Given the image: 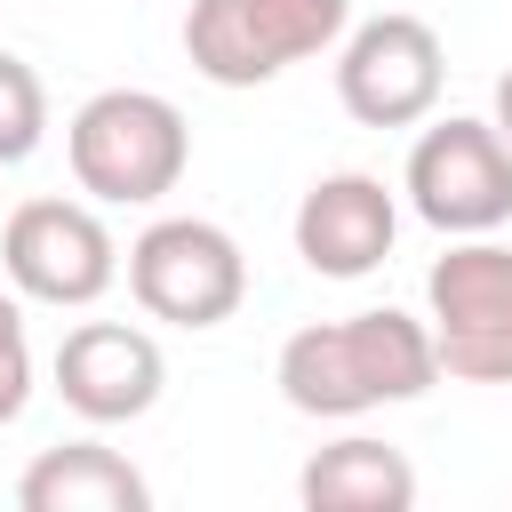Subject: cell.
Segmentation results:
<instances>
[{
	"label": "cell",
	"mask_w": 512,
	"mask_h": 512,
	"mask_svg": "<svg viewBox=\"0 0 512 512\" xmlns=\"http://www.w3.org/2000/svg\"><path fill=\"white\" fill-rule=\"evenodd\" d=\"M424 304H432L440 376L512 384V248H496L488 232L456 240V248L432 264Z\"/></svg>",
	"instance_id": "cell-5"
},
{
	"label": "cell",
	"mask_w": 512,
	"mask_h": 512,
	"mask_svg": "<svg viewBox=\"0 0 512 512\" xmlns=\"http://www.w3.org/2000/svg\"><path fill=\"white\" fill-rule=\"evenodd\" d=\"M408 208L448 232V240H472V232H496L512 216V144L496 120H432L408 152Z\"/></svg>",
	"instance_id": "cell-6"
},
{
	"label": "cell",
	"mask_w": 512,
	"mask_h": 512,
	"mask_svg": "<svg viewBox=\"0 0 512 512\" xmlns=\"http://www.w3.org/2000/svg\"><path fill=\"white\" fill-rule=\"evenodd\" d=\"M24 400H32V344H24L16 296H0V424H16Z\"/></svg>",
	"instance_id": "cell-14"
},
{
	"label": "cell",
	"mask_w": 512,
	"mask_h": 512,
	"mask_svg": "<svg viewBox=\"0 0 512 512\" xmlns=\"http://www.w3.org/2000/svg\"><path fill=\"white\" fill-rule=\"evenodd\" d=\"M496 128H504V144H512V72L496 80Z\"/></svg>",
	"instance_id": "cell-15"
},
{
	"label": "cell",
	"mask_w": 512,
	"mask_h": 512,
	"mask_svg": "<svg viewBox=\"0 0 512 512\" xmlns=\"http://www.w3.org/2000/svg\"><path fill=\"white\" fill-rule=\"evenodd\" d=\"M440 88H448V48H440V32L424 16L384 8V16L344 32L336 96H344V112L360 128H416V120H432Z\"/></svg>",
	"instance_id": "cell-7"
},
{
	"label": "cell",
	"mask_w": 512,
	"mask_h": 512,
	"mask_svg": "<svg viewBox=\"0 0 512 512\" xmlns=\"http://www.w3.org/2000/svg\"><path fill=\"white\" fill-rule=\"evenodd\" d=\"M40 136H48V88L24 56H0V168L32 160Z\"/></svg>",
	"instance_id": "cell-13"
},
{
	"label": "cell",
	"mask_w": 512,
	"mask_h": 512,
	"mask_svg": "<svg viewBox=\"0 0 512 512\" xmlns=\"http://www.w3.org/2000/svg\"><path fill=\"white\" fill-rule=\"evenodd\" d=\"M72 176L88 200H112V208H144L160 192L184 184V160H192V128L168 96L152 88H104L72 112Z\"/></svg>",
	"instance_id": "cell-2"
},
{
	"label": "cell",
	"mask_w": 512,
	"mask_h": 512,
	"mask_svg": "<svg viewBox=\"0 0 512 512\" xmlns=\"http://www.w3.org/2000/svg\"><path fill=\"white\" fill-rule=\"evenodd\" d=\"M16 504L24 512H152V480L120 448L72 440V448H40L24 464Z\"/></svg>",
	"instance_id": "cell-11"
},
{
	"label": "cell",
	"mask_w": 512,
	"mask_h": 512,
	"mask_svg": "<svg viewBox=\"0 0 512 512\" xmlns=\"http://www.w3.org/2000/svg\"><path fill=\"white\" fill-rule=\"evenodd\" d=\"M440 352H432V320L408 312H352V320H312L280 344V392L304 416H368L384 400H416L432 392Z\"/></svg>",
	"instance_id": "cell-1"
},
{
	"label": "cell",
	"mask_w": 512,
	"mask_h": 512,
	"mask_svg": "<svg viewBox=\"0 0 512 512\" xmlns=\"http://www.w3.org/2000/svg\"><path fill=\"white\" fill-rule=\"evenodd\" d=\"M128 288H136V304H144L152 320H168V328H216V320H232L240 296H248V256H240V240H232L224 224H208V216H160V224H144L136 248H128Z\"/></svg>",
	"instance_id": "cell-4"
},
{
	"label": "cell",
	"mask_w": 512,
	"mask_h": 512,
	"mask_svg": "<svg viewBox=\"0 0 512 512\" xmlns=\"http://www.w3.org/2000/svg\"><path fill=\"white\" fill-rule=\"evenodd\" d=\"M160 384H168V360H160V344H152L144 328H128V320H80V328H64V344H56V392H64V408L88 416V424H128V416H144V408L160 400Z\"/></svg>",
	"instance_id": "cell-9"
},
{
	"label": "cell",
	"mask_w": 512,
	"mask_h": 512,
	"mask_svg": "<svg viewBox=\"0 0 512 512\" xmlns=\"http://www.w3.org/2000/svg\"><path fill=\"white\" fill-rule=\"evenodd\" d=\"M352 32V0H192L184 56L216 88H264L288 64L336 48Z\"/></svg>",
	"instance_id": "cell-3"
},
{
	"label": "cell",
	"mask_w": 512,
	"mask_h": 512,
	"mask_svg": "<svg viewBox=\"0 0 512 512\" xmlns=\"http://www.w3.org/2000/svg\"><path fill=\"white\" fill-rule=\"evenodd\" d=\"M0 264H8L16 296H32V304H96L120 280V248H112L104 216L80 200H24L0 224Z\"/></svg>",
	"instance_id": "cell-8"
},
{
	"label": "cell",
	"mask_w": 512,
	"mask_h": 512,
	"mask_svg": "<svg viewBox=\"0 0 512 512\" xmlns=\"http://www.w3.org/2000/svg\"><path fill=\"white\" fill-rule=\"evenodd\" d=\"M296 496H304L312 512H408V504H416V464H408L400 448L352 432V440H336V448H320V456L304 464Z\"/></svg>",
	"instance_id": "cell-12"
},
{
	"label": "cell",
	"mask_w": 512,
	"mask_h": 512,
	"mask_svg": "<svg viewBox=\"0 0 512 512\" xmlns=\"http://www.w3.org/2000/svg\"><path fill=\"white\" fill-rule=\"evenodd\" d=\"M392 232H400V208H392L384 176L344 168V176H320L296 200V256L320 280H368L392 256Z\"/></svg>",
	"instance_id": "cell-10"
}]
</instances>
